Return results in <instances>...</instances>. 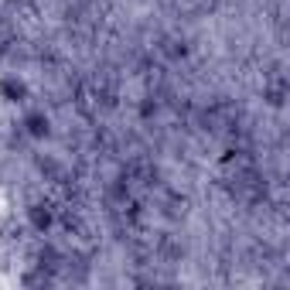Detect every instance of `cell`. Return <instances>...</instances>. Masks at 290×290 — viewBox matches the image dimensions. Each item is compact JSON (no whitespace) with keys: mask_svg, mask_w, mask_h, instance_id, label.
Masks as SVG:
<instances>
[{"mask_svg":"<svg viewBox=\"0 0 290 290\" xmlns=\"http://www.w3.org/2000/svg\"><path fill=\"white\" fill-rule=\"evenodd\" d=\"M31 133H34V136H45V133H48V119L31 116Z\"/></svg>","mask_w":290,"mask_h":290,"instance_id":"cell-1","label":"cell"},{"mask_svg":"<svg viewBox=\"0 0 290 290\" xmlns=\"http://www.w3.org/2000/svg\"><path fill=\"white\" fill-rule=\"evenodd\" d=\"M31 219H34V225H38V229H45V225L51 222V215H48V212H41V205H38V208L31 212Z\"/></svg>","mask_w":290,"mask_h":290,"instance_id":"cell-2","label":"cell"}]
</instances>
